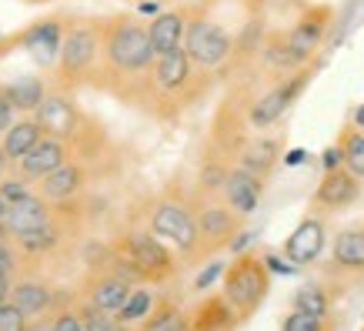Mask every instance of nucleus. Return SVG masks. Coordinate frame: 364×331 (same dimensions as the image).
<instances>
[{"label":"nucleus","instance_id":"obj_10","mask_svg":"<svg viewBox=\"0 0 364 331\" xmlns=\"http://www.w3.org/2000/svg\"><path fill=\"white\" fill-rule=\"evenodd\" d=\"M331 4H304L298 14V21L291 23L284 33V47L294 67H308L311 61H318V51L324 47V37L331 31Z\"/></svg>","mask_w":364,"mask_h":331},{"label":"nucleus","instance_id":"obj_20","mask_svg":"<svg viewBox=\"0 0 364 331\" xmlns=\"http://www.w3.org/2000/svg\"><path fill=\"white\" fill-rule=\"evenodd\" d=\"M70 157H74V154H70V144H64L60 137H47V134H44V137L33 144L31 151H27V154H23L21 161L11 167V171H14V174H21L23 181L37 184L41 177H47L54 167H60L64 161H70Z\"/></svg>","mask_w":364,"mask_h":331},{"label":"nucleus","instance_id":"obj_28","mask_svg":"<svg viewBox=\"0 0 364 331\" xmlns=\"http://www.w3.org/2000/svg\"><path fill=\"white\" fill-rule=\"evenodd\" d=\"M338 151H341V167H348L354 177L364 181V131L354 127L351 121L338 134Z\"/></svg>","mask_w":364,"mask_h":331},{"label":"nucleus","instance_id":"obj_43","mask_svg":"<svg viewBox=\"0 0 364 331\" xmlns=\"http://www.w3.org/2000/svg\"><path fill=\"white\" fill-rule=\"evenodd\" d=\"M31 4H44V0H31Z\"/></svg>","mask_w":364,"mask_h":331},{"label":"nucleus","instance_id":"obj_2","mask_svg":"<svg viewBox=\"0 0 364 331\" xmlns=\"http://www.w3.org/2000/svg\"><path fill=\"white\" fill-rule=\"evenodd\" d=\"M214 80H218L214 74L191 64L184 47H174V51L154 57L151 80H147V90H144V100L137 110L151 114L157 121H177L184 110H191L208 98Z\"/></svg>","mask_w":364,"mask_h":331},{"label":"nucleus","instance_id":"obj_5","mask_svg":"<svg viewBox=\"0 0 364 331\" xmlns=\"http://www.w3.org/2000/svg\"><path fill=\"white\" fill-rule=\"evenodd\" d=\"M100 61V21L97 17H67L64 37H60V51L54 61V88L60 90H77L94 84Z\"/></svg>","mask_w":364,"mask_h":331},{"label":"nucleus","instance_id":"obj_30","mask_svg":"<svg viewBox=\"0 0 364 331\" xmlns=\"http://www.w3.org/2000/svg\"><path fill=\"white\" fill-rule=\"evenodd\" d=\"M74 311H77V318H80V328L84 331H131L127 325H121L117 321V315H111V311H100L97 305H90V301L77 298L74 295Z\"/></svg>","mask_w":364,"mask_h":331},{"label":"nucleus","instance_id":"obj_36","mask_svg":"<svg viewBox=\"0 0 364 331\" xmlns=\"http://www.w3.org/2000/svg\"><path fill=\"white\" fill-rule=\"evenodd\" d=\"M264 265H267V271H271V275H294V271H298L294 265H284L277 254H264Z\"/></svg>","mask_w":364,"mask_h":331},{"label":"nucleus","instance_id":"obj_25","mask_svg":"<svg viewBox=\"0 0 364 331\" xmlns=\"http://www.w3.org/2000/svg\"><path fill=\"white\" fill-rule=\"evenodd\" d=\"M47 88H50V80L37 78V74H21V78H14L4 84V94H7V100L14 104L17 114H33L37 104L44 100Z\"/></svg>","mask_w":364,"mask_h":331},{"label":"nucleus","instance_id":"obj_27","mask_svg":"<svg viewBox=\"0 0 364 331\" xmlns=\"http://www.w3.org/2000/svg\"><path fill=\"white\" fill-rule=\"evenodd\" d=\"M154 301H157L154 285H134L131 295H127V301H124L121 311H117V321H121V325H127V328H137V325L151 315Z\"/></svg>","mask_w":364,"mask_h":331},{"label":"nucleus","instance_id":"obj_38","mask_svg":"<svg viewBox=\"0 0 364 331\" xmlns=\"http://www.w3.org/2000/svg\"><path fill=\"white\" fill-rule=\"evenodd\" d=\"M11 285H14V278L0 275V301H11Z\"/></svg>","mask_w":364,"mask_h":331},{"label":"nucleus","instance_id":"obj_8","mask_svg":"<svg viewBox=\"0 0 364 331\" xmlns=\"http://www.w3.org/2000/svg\"><path fill=\"white\" fill-rule=\"evenodd\" d=\"M314 70H318V61H311L308 67L291 70L287 78L271 80L261 94H254L251 107H247V124H251V131H271L274 124H281V117H284L287 110L298 104L301 94L308 90Z\"/></svg>","mask_w":364,"mask_h":331},{"label":"nucleus","instance_id":"obj_41","mask_svg":"<svg viewBox=\"0 0 364 331\" xmlns=\"http://www.w3.org/2000/svg\"><path fill=\"white\" fill-rule=\"evenodd\" d=\"M301 157H304V154H301V151H291V154H287V164H298Z\"/></svg>","mask_w":364,"mask_h":331},{"label":"nucleus","instance_id":"obj_13","mask_svg":"<svg viewBox=\"0 0 364 331\" xmlns=\"http://www.w3.org/2000/svg\"><path fill=\"white\" fill-rule=\"evenodd\" d=\"M361 177H354L348 167H328L311 194V211L314 214H338V211L354 208L361 198Z\"/></svg>","mask_w":364,"mask_h":331},{"label":"nucleus","instance_id":"obj_23","mask_svg":"<svg viewBox=\"0 0 364 331\" xmlns=\"http://www.w3.org/2000/svg\"><path fill=\"white\" fill-rule=\"evenodd\" d=\"M191 315V331H237L241 321L234 315V308L228 305L221 291L218 295H204V298L188 311Z\"/></svg>","mask_w":364,"mask_h":331},{"label":"nucleus","instance_id":"obj_15","mask_svg":"<svg viewBox=\"0 0 364 331\" xmlns=\"http://www.w3.org/2000/svg\"><path fill=\"white\" fill-rule=\"evenodd\" d=\"M87 184H90V167L77 157L64 161L60 167H54L47 177H41L33 191L47 201V204H74V201H84L87 194Z\"/></svg>","mask_w":364,"mask_h":331},{"label":"nucleus","instance_id":"obj_39","mask_svg":"<svg viewBox=\"0 0 364 331\" xmlns=\"http://www.w3.org/2000/svg\"><path fill=\"white\" fill-rule=\"evenodd\" d=\"M11 174V161H7V154H4V147H0V181Z\"/></svg>","mask_w":364,"mask_h":331},{"label":"nucleus","instance_id":"obj_32","mask_svg":"<svg viewBox=\"0 0 364 331\" xmlns=\"http://www.w3.org/2000/svg\"><path fill=\"white\" fill-rule=\"evenodd\" d=\"M33 191V184L31 181H23L21 174H7L4 177V181H0V198L7 201V204H14V201H21V198H27V194H31Z\"/></svg>","mask_w":364,"mask_h":331},{"label":"nucleus","instance_id":"obj_22","mask_svg":"<svg viewBox=\"0 0 364 331\" xmlns=\"http://www.w3.org/2000/svg\"><path fill=\"white\" fill-rule=\"evenodd\" d=\"M184 31H188V4L157 11L147 21V41L154 47V54H167V51L181 47L184 44Z\"/></svg>","mask_w":364,"mask_h":331},{"label":"nucleus","instance_id":"obj_18","mask_svg":"<svg viewBox=\"0 0 364 331\" xmlns=\"http://www.w3.org/2000/svg\"><path fill=\"white\" fill-rule=\"evenodd\" d=\"M324 248H328V224H324V218H321V214H314V211H311L308 218H301L298 228L287 234L284 258L294 268H308V265H314V261H318L321 254H324Z\"/></svg>","mask_w":364,"mask_h":331},{"label":"nucleus","instance_id":"obj_14","mask_svg":"<svg viewBox=\"0 0 364 331\" xmlns=\"http://www.w3.org/2000/svg\"><path fill=\"white\" fill-rule=\"evenodd\" d=\"M64 21L67 17H44L33 21L31 27L11 33L7 41H0V47H21L37 61L41 67H54L57 51H60V37H64Z\"/></svg>","mask_w":364,"mask_h":331},{"label":"nucleus","instance_id":"obj_4","mask_svg":"<svg viewBox=\"0 0 364 331\" xmlns=\"http://www.w3.org/2000/svg\"><path fill=\"white\" fill-rule=\"evenodd\" d=\"M144 228L157 234L181 258V265H200L198 214H194V194L191 191L167 188L157 198H151L147 211H144Z\"/></svg>","mask_w":364,"mask_h":331},{"label":"nucleus","instance_id":"obj_35","mask_svg":"<svg viewBox=\"0 0 364 331\" xmlns=\"http://www.w3.org/2000/svg\"><path fill=\"white\" fill-rule=\"evenodd\" d=\"M14 117H17V110H14V104L7 100V94H4V84H0V134L11 127Z\"/></svg>","mask_w":364,"mask_h":331},{"label":"nucleus","instance_id":"obj_40","mask_svg":"<svg viewBox=\"0 0 364 331\" xmlns=\"http://www.w3.org/2000/svg\"><path fill=\"white\" fill-rule=\"evenodd\" d=\"M351 124H354V127H361V131H364V104H361V107H358V110H354Z\"/></svg>","mask_w":364,"mask_h":331},{"label":"nucleus","instance_id":"obj_17","mask_svg":"<svg viewBox=\"0 0 364 331\" xmlns=\"http://www.w3.org/2000/svg\"><path fill=\"white\" fill-rule=\"evenodd\" d=\"M131 288L124 278H117L114 271H107V268L100 265H90L87 271H84V278H80L77 285V298L90 301V305H97L100 311H111V315H117L121 311V305L127 301V295H131Z\"/></svg>","mask_w":364,"mask_h":331},{"label":"nucleus","instance_id":"obj_34","mask_svg":"<svg viewBox=\"0 0 364 331\" xmlns=\"http://www.w3.org/2000/svg\"><path fill=\"white\" fill-rule=\"evenodd\" d=\"M0 331H27V318L11 301H0Z\"/></svg>","mask_w":364,"mask_h":331},{"label":"nucleus","instance_id":"obj_24","mask_svg":"<svg viewBox=\"0 0 364 331\" xmlns=\"http://www.w3.org/2000/svg\"><path fill=\"white\" fill-rule=\"evenodd\" d=\"M41 137H44V131H41V124L33 121V114H17L11 127L0 134V147H4V154H7L11 167L17 164V161H21Z\"/></svg>","mask_w":364,"mask_h":331},{"label":"nucleus","instance_id":"obj_44","mask_svg":"<svg viewBox=\"0 0 364 331\" xmlns=\"http://www.w3.org/2000/svg\"><path fill=\"white\" fill-rule=\"evenodd\" d=\"M131 331H137V328H131Z\"/></svg>","mask_w":364,"mask_h":331},{"label":"nucleus","instance_id":"obj_45","mask_svg":"<svg viewBox=\"0 0 364 331\" xmlns=\"http://www.w3.org/2000/svg\"><path fill=\"white\" fill-rule=\"evenodd\" d=\"M361 224H364V221H361Z\"/></svg>","mask_w":364,"mask_h":331},{"label":"nucleus","instance_id":"obj_3","mask_svg":"<svg viewBox=\"0 0 364 331\" xmlns=\"http://www.w3.org/2000/svg\"><path fill=\"white\" fill-rule=\"evenodd\" d=\"M234 37H237V31L218 11L214 0H191L188 4V31H184L181 47L194 67L208 70L214 78H228L234 57Z\"/></svg>","mask_w":364,"mask_h":331},{"label":"nucleus","instance_id":"obj_42","mask_svg":"<svg viewBox=\"0 0 364 331\" xmlns=\"http://www.w3.org/2000/svg\"><path fill=\"white\" fill-rule=\"evenodd\" d=\"M4 211H7V201L0 198V218H4Z\"/></svg>","mask_w":364,"mask_h":331},{"label":"nucleus","instance_id":"obj_9","mask_svg":"<svg viewBox=\"0 0 364 331\" xmlns=\"http://www.w3.org/2000/svg\"><path fill=\"white\" fill-rule=\"evenodd\" d=\"M194 194V191H191ZM194 214H198V241H200V261L231 248L237 231L244 228V218L231 211L221 198H198L194 194Z\"/></svg>","mask_w":364,"mask_h":331},{"label":"nucleus","instance_id":"obj_29","mask_svg":"<svg viewBox=\"0 0 364 331\" xmlns=\"http://www.w3.org/2000/svg\"><path fill=\"white\" fill-rule=\"evenodd\" d=\"M291 308L304 311V315L328 318V315H331V291L324 285H301L298 291L291 295Z\"/></svg>","mask_w":364,"mask_h":331},{"label":"nucleus","instance_id":"obj_16","mask_svg":"<svg viewBox=\"0 0 364 331\" xmlns=\"http://www.w3.org/2000/svg\"><path fill=\"white\" fill-rule=\"evenodd\" d=\"M281 154H284V137H277V134H267V131H251L244 137V144L237 147V154H234L231 164L244 167V171H251L254 177H267L277 171L281 164Z\"/></svg>","mask_w":364,"mask_h":331},{"label":"nucleus","instance_id":"obj_1","mask_svg":"<svg viewBox=\"0 0 364 331\" xmlns=\"http://www.w3.org/2000/svg\"><path fill=\"white\" fill-rule=\"evenodd\" d=\"M100 21V61L90 88L117 98L121 104L141 107L151 67H154V47L147 41V23L141 14H107Z\"/></svg>","mask_w":364,"mask_h":331},{"label":"nucleus","instance_id":"obj_7","mask_svg":"<svg viewBox=\"0 0 364 331\" xmlns=\"http://www.w3.org/2000/svg\"><path fill=\"white\" fill-rule=\"evenodd\" d=\"M111 244L121 254H127L134 265H137V271L144 275V281L154 288L174 281L177 271H181V258H177L157 234L147 231L144 224H127Z\"/></svg>","mask_w":364,"mask_h":331},{"label":"nucleus","instance_id":"obj_12","mask_svg":"<svg viewBox=\"0 0 364 331\" xmlns=\"http://www.w3.org/2000/svg\"><path fill=\"white\" fill-rule=\"evenodd\" d=\"M70 301H74V291H64V288H57L54 281H47L44 275L27 271V268L14 278V285H11V305L21 311L27 321L41 318V315H50V311L64 308Z\"/></svg>","mask_w":364,"mask_h":331},{"label":"nucleus","instance_id":"obj_11","mask_svg":"<svg viewBox=\"0 0 364 331\" xmlns=\"http://www.w3.org/2000/svg\"><path fill=\"white\" fill-rule=\"evenodd\" d=\"M321 275L328 281V291L334 288H351L364 281V224H351L334 234L331 254L321 265Z\"/></svg>","mask_w":364,"mask_h":331},{"label":"nucleus","instance_id":"obj_19","mask_svg":"<svg viewBox=\"0 0 364 331\" xmlns=\"http://www.w3.org/2000/svg\"><path fill=\"white\" fill-rule=\"evenodd\" d=\"M264 184H267V181L254 177L251 171H244V167L231 164V167H228V177H224L221 194H218V198H221L228 208L237 211V214L247 221L254 211L261 208V198H264Z\"/></svg>","mask_w":364,"mask_h":331},{"label":"nucleus","instance_id":"obj_21","mask_svg":"<svg viewBox=\"0 0 364 331\" xmlns=\"http://www.w3.org/2000/svg\"><path fill=\"white\" fill-rule=\"evenodd\" d=\"M54 214H57L54 204H47L37 191H31L27 198L7 204L4 218H0V238H17V234H27V231H33V228L47 224Z\"/></svg>","mask_w":364,"mask_h":331},{"label":"nucleus","instance_id":"obj_6","mask_svg":"<svg viewBox=\"0 0 364 331\" xmlns=\"http://www.w3.org/2000/svg\"><path fill=\"white\" fill-rule=\"evenodd\" d=\"M221 295L234 308L237 321H251L261 305L271 295V271H267L264 258L254 251H237L231 265H224L221 275Z\"/></svg>","mask_w":364,"mask_h":331},{"label":"nucleus","instance_id":"obj_37","mask_svg":"<svg viewBox=\"0 0 364 331\" xmlns=\"http://www.w3.org/2000/svg\"><path fill=\"white\" fill-rule=\"evenodd\" d=\"M328 167H341V151H338V144L324 151V171H328Z\"/></svg>","mask_w":364,"mask_h":331},{"label":"nucleus","instance_id":"obj_33","mask_svg":"<svg viewBox=\"0 0 364 331\" xmlns=\"http://www.w3.org/2000/svg\"><path fill=\"white\" fill-rule=\"evenodd\" d=\"M221 275H224V265L221 261H210L208 258V265H204V271H198V278H194V291H198V295H204V291H210V285H214V281H221Z\"/></svg>","mask_w":364,"mask_h":331},{"label":"nucleus","instance_id":"obj_26","mask_svg":"<svg viewBox=\"0 0 364 331\" xmlns=\"http://www.w3.org/2000/svg\"><path fill=\"white\" fill-rule=\"evenodd\" d=\"M137 331H191V315L174 298H161L157 295L154 308L137 325Z\"/></svg>","mask_w":364,"mask_h":331},{"label":"nucleus","instance_id":"obj_31","mask_svg":"<svg viewBox=\"0 0 364 331\" xmlns=\"http://www.w3.org/2000/svg\"><path fill=\"white\" fill-rule=\"evenodd\" d=\"M281 331H334L331 318H318V315H304V311H294L281 321Z\"/></svg>","mask_w":364,"mask_h":331}]
</instances>
